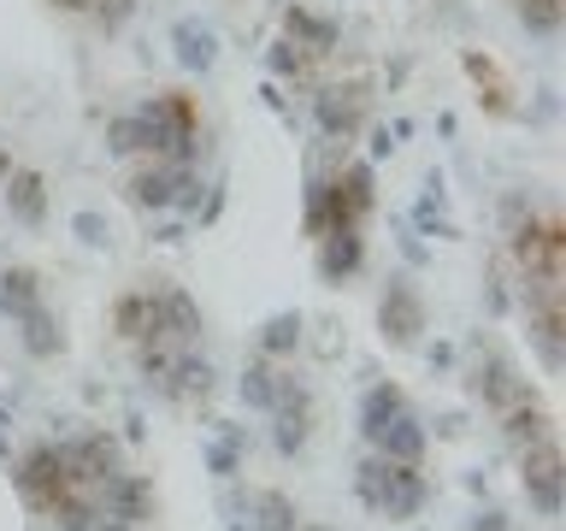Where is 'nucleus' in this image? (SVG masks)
<instances>
[{"instance_id": "423d86ee", "label": "nucleus", "mask_w": 566, "mask_h": 531, "mask_svg": "<svg viewBox=\"0 0 566 531\" xmlns=\"http://www.w3.org/2000/svg\"><path fill=\"white\" fill-rule=\"evenodd\" d=\"M378 325H384V336L396 348H413L419 343V331H424V301H419V290L407 278H396V283H384V301H378Z\"/></svg>"}, {"instance_id": "0eeeda50", "label": "nucleus", "mask_w": 566, "mask_h": 531, "mask_svg": "<svg viewBox=\"0 0 566 531\" xmlns=\"http://www.w3.org/2000/svg\"><path fill=\"white\" fill-rule=\"evenodd\" d=\"M313 260L325 283H348L366 266V237L360 230H325V237H313Z\"/></svg>"}, {"instance_id": "6e6552de", "label": "nucleus", "mask_w": 566, "mask_h": 531, "mask_svg": "<svg viewBox=\"0 0 566 531\" xmlns=\"http://www.w3.org/2000/svg\"><path fill=\"white\" fill-rule=\"evenodd\" d=\"M0 195H7V212H12L18 225H42L48 219V184H42V171L12 166L7 177H0Z\"/></svg>"}, {"instance_id": "f257e3e1", "label": "nucleus", "mask_w": 566, "mask_h": 531, "mask_svg": "<svg viewBox=\"0 0 566 531\" xmlns=\"http://www.w3.org/2000/svg\"><path fill=\"white\" fill-rule=\"evenodd\" d=\"M467 384H472L478 407L495 419L513 467H520L531 513H537V520H560V437H555V414H548V402L537 396V384L525 378L520 361H513L495 336H478L472 343Z\"/></svg>"}, {"instance_id": "f03ea898", "label": "nucleus", "mask_w": 566, "mask_h": 531, "mask_svg": "<svg viewBox=\"0 0 566 531\" xmlns=\"http://www.w3.org/2000/svg\"><path fill=\"white\" fill-rule=\"evenodd\" d=\"M360 442H366V455H389V460L431 455V431H424L419 407L407 402L401 384H371L360 396Z\"/></svg>"}, {"instance_id": "20e7f679", "label": "nucleus", "mask_w": 566, "mask_h": 531, "mask_svg": "<svg viewBox=\"0 0 566 531\" xmlns=\"http://www.w3.org/2000/svg\"><path fill=\"white\" fill-rule=\"evenodd\" d=\"M184 171L189 166H171V159H136L130 177H124V201H130L136 212H148V219H159V212H171L177 177Z\"/></svg>"}, {"instance_id": "7ed1b4c3", "label": "nucleus", "mask_w": 566, "mask_h": 531, "mask_svg": "<svg viewBox=\"0 0 566 531\" xmlns=\"http://www.w3.org/2000/svg\"><path fill=\"white\" fill-rule=\"evenodd\" d=\"M354 496L378 513V520H419L424 502H431V478H424V460H389V455H366L354 467Z\"/></svg>"}, {"instance_id": "4468645a", "label": "nucleus", "mask_w": 566, "mask_h": 531, "mask_svg": "<svg viewBox=\"0 0 566 531\" xmlns=\"http://www.w3.org/2000/svg\"><path fill=\"white\" fill-rule=\"evenodd\" d=\"M307 60H313V53H301V48L290 42V35H283V42H272V53H265V65H272L277 77H290V83L307 77Z\"/></svg>"}, {"instance_id": "1a4fd4ad", "label": "nucleus", "mask_w": 566, "mask_h": 531, "mask_svg": "<svg viewBox=\"0 0 566 531\" xmlns=\"http://www.w3.org/2000/svg\"><path fill=\"white\" fill-rule=\"evenodd\" d=\"M35 308H48V301H42V278H35L30 266H7V272H0V313L18 325V319H30Z\"/></svg>"}, {"instance_id": "ddd939ff", "label": "nucleus", "mask_w": 566, "mask_h": 531, "mask_svg": "<svg viewBox=\"0 0 566 531\" xmlns=\"http://www.w3.org/2000/svg\"><path fill=\"white\" fill-rule=\"evenodd\" d=\"M295 343H301V313H277L272 325L260 331V348L254 354H265V361H290Z\"/></svg>"}, {"instance_id": "39448f33", "label": "nucleus", "mask_w": 566, "mask_h": 531, "mask_svg": "<svg viewBox=\"0 0 566 531\" xmlns=\"http://www.w3.org/2000/svg\"><path fill=\"white\" fill-rule=\"evenodd\" d=\"M366 106H371V95H366V83H325L313 95V118H318V131H325L331 142H348V136H360V124H366Z\"/></svg>"}, {"instance_id": "f8f14e48", "label": "nucleus", "mask_w": 566, "mask_h": 531, "mask_svg": "<svg viewBox=\"0 0 566 531\" xmlns=\"http://www.w3.org/2000/svg\"><path fill=\"white\" fill-rule=\"evenodd\" d=\"M467 71H472V83H484V106H490V113L495 118H513V83L502 77V71H495L490 60H484V53H467Z\"/></svg>"}, {"instance_id": "9d476101", "label": "nucleus", "mask_w": 566, "mask_h": 531, "mask_svg": "<svg viewBox=\"0 0 566 531\" xmlns=\"http://www.w3.org/2000/svg\"><path fill=\"white\" fill-rule=\"evenodd\" d=\"M283 35H290L301 53H331L336 48V24H331V18H318V12H307V7L283 12Z\"/></svg>"}, {"instance_id": "2eb2a0df", "label": "nucleus", "mask_w": 566, "mask_h": 531, "mask_svg": "<svg viewBox=\"0 0 566 531\" xmlns=\"http://www.w3.org/2000/svg\"><path fill=\"white\" fill-rule=\"evenodd\" d=\"M467 531H520V525H513L507 513H495V508H484V513H472V525H467Z\"/></svg>"}, {"instance_id": "f3484780", "label": "nucleus", "mask_w": 566, "mask_h": 531, "mask_svg": "<svg viewBox=\"0 0 566 531\" xmlns=\"http://www.w3.org/2000/svg\"><path fill=\"white\" fill-rule=\"evenodd\" d=\"M12 171V154H7V142H0V177H7Z\"/></svg>"}, {"instance_id": "dca6fc26", "label": "nucleus", "mask_w": 566, "mask_h": 531, "mask_svg": "<svg viewBox=\"0 0 566 531\" xmlns=\"http://www.w3.org/2000/svg\"><path fill=\"white\" fill-rule=\"evenodd\" d=\"M71 230H77L83 242H101V237H106V225L95 219V212H77V219H71Z\"/></svg>"}, {"instance_id": "9b49d317", "label": "nucleus", "mask_w": 566, "mask_h": 531, "mask_svg": "<svg viewBox=\"0 0 566 531\" xmlns=\"http://www.w3.org/2000/svg\"><path fill=\"white\" fill-rule=\"evenodd\" d=\"M171 42H177V60H184L189 71H207L212 65V30L207 24H195V18H177V30H171Z\"/></svg>"}]
</instances>
